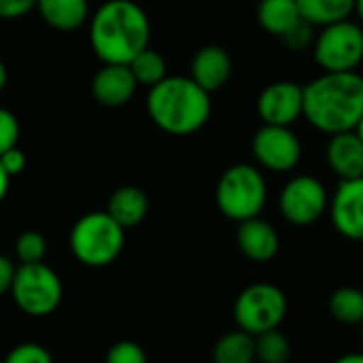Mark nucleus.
Listing matches in <instances>:
<instances>
[{
    "mask_svg": "<svg viewBox=\"0 0 363 363\" xmlns=\"http://www.w3.org/2000/svg\"><path fill=\"white\" fill-rule=\"evenodd\" d=\"M300 21L302 15L296 0H259L257 4V23L277 38H283Z\"/></svg>",
    "mask_w": 363,
    "mask_h": 363,
    "instance_id": "18",
    "label": "nucleus"
},
{
    "mask_svg": "<svg viewBox=\"0 0 363 363\" xmlns=\"http://www.w3.org/2000/svg\"><path fill=\"white\" fill-rule=\"evenodd\" d=\"M43 19L57 30H77L87 19V0H38Z\"/></svg>",
    "mask_w": 363,
    "mask_h": 363,
    "instance_id": "19",
    "label": "nucleus"
},
{
    "mask_svg": "<svg viewBox=\"0 0 363 363\" xmlns=\"http://www.w3.org/2000/svg\"><path fill=\"white\" fill-rule=\"evenodd\" d=\"M19 138V123L13 113L6 108H0V155L13 147H17Z\"/></svg>",
    "mask_w": 363,
    "mask_h": 363,
    "instance_id": "29",
    "label": "nucleus"
},
{
    "mask_svg": "<svg viewBox=\"0 0 363 363\" xmlns=\"http://www.w3.org/2000/svg\"><path fill=\"white\" fill-rule=\"evenodd\" d=\"M9 181H11V177L6 174V170H4V168H2V164H0V202H2V200H4V196H6Z\"/></svg>",
    "mask_w": 363,
    "mask_h": 363,
    "instance_id": "33",
    "label": "nucleus"
},
{
    "mask_svg": "<svg viewBox=\"0 0 363 363\" xmlns=\"http://www.w3.org/2000/svg\"><path fill=\"white\" fill-rule=\"evenodd\" d=\"M147 111L151 121L172 136H189L211 119V94L191 77H166L149 89Z\"/></svg>",
    "mask_w": 363,
    "mask_h": 363,
    "instance_id": "3",
    "label": "nucleus"
},
{
    "mask_svg": "<svg viewBox=\"0 0 363 363\" xmlns=\"http://www.w3.org/2000/svg\"><path fill=\"white\" fill-rule=\"evenodd\" d=\"M217 208L223 217L232 221H247L259 217L268 200V185L259 170L253 164H234L230 166L215 189Z\"/></svg>",
    "mask_w": 363,
    "mask_h": 363,
    "instance_id": "4",
    "label": "nucleus"
},
{
    "mask_svg": "<svg viewBox=\"0 0 363 363\" xmlns=\"http://www.w3.org/2000/svg\"><path fill=\"white\" fill-rule=\"evenodd\" d=\"M125 230L108 213H89L81 217L70 232L74 257L91 268L113 264L123 251Z\"/></svg>",
    "mask_w": 363,
    "mask_h": 363,
    "instance_id": "5",
    "label": "nucleus"
},
{
    "mask_svg": "<svg viewBox=\"0 0 363 363\" xmlns=\"http://www.w3.org/2000/svg\"><path fill=\"white\" fill-rule=\"evenodd\" d=\"M304 21L315 28H325L336 21L351 19L357 0H296Z\"/></svg>",
    "mask_w": 363,
    "mask_h": 363,
    "instance_id": "20",
    "label": "nucleus"
},
{
    "mask_svg": "<svg viewBox=\"0 0 363 363\" xmlns=\"http://www.w3.org/2000/svg\"><path fill=\"white\" fill-rule=\"evenodd\" d=\"M128 66H130V70H132L136 83H138V85H147L149 89L168 77V74H166L168 70H166V60H164V55H162L160 51L151 49V47H147L145 51H140Z\"/></svg>",
    "mask_w": 363,
    "mask_h": 363,
    "instance_id": "23",
    "label": "nucleus"
},
{
    "mask_svg": "<svg viewBox=\"0 0 363 363\" xmlns=\"http://www.w3.org/2000/svg\"><path fill=\"white\" fill-rule=\"evenodd\" d=\"M15 255L19 264H40L47 255V240L40 232L28 230L19 234L15 242Z\"/></svg>",
    "mask_w": 363,
    "mask_h": 363,
    "instance_id": "25",
    "label": "nucleus"
},
{
    "mask_svg": "<svg viewBox=\"0 0 363 363\" xmlns=\"http://www.w3.org/2000/svg\"><path fill=\"white\" fill-rule=\"evenodd\" d=\"M251 151L259 168L270 172H291L302 160V143L291 128L264 123L251 140Z\"/></svg>",
    "mask_w": 363,
    "mask_h": 363,
    "instance_id": "10",
    "label": "nucleus"
},
{
    "mask_svg": "<svg viewBox=\"0 0 363 363\" xmlns=\"http://www.w3.org/2000/svg\"><path fill=\"white\" fill-rule=\"evenodd\" d=\"M287 317L285 294L270 283H255L240 291L234 304V319L238 330L259 336L270 330H279Z\"/></svg>",
    "mask_w": 363,
    "mask_h": 363,
    "instance_id": "7",
    "label": "nucleus"
},
{
    "mask_svg": "<svg viewBox=\"0 0 363 363\" xmlns=\"http://www.w3.org/2000/svg\"><path fill=\"white\" fill-rule=\"evenodd\" d=\"M4 363H53V359L45 347L36 342H23L9 351Z\"/></svg>",
    "mask_w": 363,
    "mask_h": 363,
    "instance_id": "26",
    "label": "nucleus"
},
{
    "mask_svg": "<svg viewBox=\"0 0 363 363\" xmlns=\"http://www.w3.org/2000/svg\"><path fill=\"white\" fill-rule=\"evenodd\" d=\"M4 85H6V68H4V64L0 60V91L4 89Z\"/></svg>",
    "mask_w": 363,
    "mask_h": 363,
    "instance_id": "35",
    "label": "nucleus"
},
{
    "mask_svg": "<svg viewBox=\"0 0 363 363\" xmlns=\"http://www.w3.org/2000/svg\"><path fill=\"white\" fill-rule=\"evenodd\" d=\"M315 36H317L315 26L302 19V21H300L298 26H294L281 40H283V45H285L289 51H306V49L313 47Z\"/></svg>",
    "mask_w": 363,
    "mask_h": 363,
    "instance_id": "27",
    "label": "nucleus"
},
{
    "mask_svg": "<svg viewBox=\"0 0 363 363\" xmlns=\"http://www.w3.org/2000/svg\"><path fill=\"white\" fill-rule=\"evenodd\" d=\"M236 245L245 257H249L251 262L264 264V262L274 259L281 247V238L272 223H268L262 217H253V219L238 223Z\"/></svg>",
    "mask_w": 363,
    "mask_h": 363,
    "instance_id": "14",
    "label": "nucleus"
},
{
    "mask_svg": "<svg viewBox=\"0 0 363 363\" xmlns=\"http://www.w3.org/2000/svg\"><path fill=\"white\" fill-rule=\"evenodd\" d=\"M215 363H253L255 359V336L238 330L219 338L213 349Z\"/></svg>",
    "mask_w": 363,
    "mask_h": 363,
    "instance_id": "21",
    "label": "nucleus"
},
{
    "mask_svg": "<svg viewBox=\"0 0 363 363\" xmlns=\"http://www.w3.org/2000/svg\"><path fill=\"white\" fill-rule=\"evenodd\" d=\"M106 363H147V355L140 345L132 340H121L108 349Z\"/></svg>",
    "mask_w": 363,
    "mask_h": 363,
    "instance_id": "28",
    "label": "nucleus"
},
{
    "mask_svg": "<svg viewBox=\"0 0 363 363\" xmlns=\"http://www.w3.org/2000/svg\"><path fill=\"white\" fill-rule=\"evenodd\" d=\"M189 77L208 94L219 91L232 77V57L230 53L219 45H206L202 47L189 68Z\"/></svg>",
    "mask_w": 363,
    "mask_h": 363,
    "instance_id": "16",
    "label": "nucleus"
},
{
    "mask_svg": "<svg viewBox=\"0 0 363 363\" xmlns=\"http://www.w3.org/2000/svg\"><path fill=\"white\" fill-rule=\"evenodd\" d=\"M0 164H2V168L6 170L9 177H17V174L26 168V155H23L17 147H13V149L4 151V153L0 155Z\"/></svg>",
    "mask_w": 363,
    "mask_h": 363,
    "instance_id": "31",
    "label": "nucleus"
},
{
    "mask_svg": "<svg viewBox=\"0 0 363 363\" xmlns=\"http://www.w3.org/2000/svg\"><path fill=\"white\" fill-rule=\"evenodd\" d=\"M15 272H17L15 264L6 255H0V296H4L6 291H11Z\"/></svg>",
    "mask_w": 363,
    "mask_h": 363,
    "instance_id": "32",
    "label": "nucleus"
},
{
    "mask_svg": "<svg viewBox=\"0 0 363 363\" xmlns=\"http://www.w3.org/2000/svg\"><path fill=\"white\" fill-rule=\"evenodd\" d=\"M313 57L323 72H357L363 62V26L345 19L321 28L313 43Z\"/></svg>",
    "mask_w": 363,
    "mask_h": 363,
    "instance_id": "6",
    "label": "nucleus"
},
{
    "mask_svg": "<svg viewBox=\"0 0 363 363\" xmlns=\"http://www.w3.org/2000/svg\"><path fill=\"white\" fill-rule=\"evenodd\" d=\"M325 160L340 181L363 177V140L359 134L353 130L330 136L325 145Z\"/></svg>",
    "mask_w": 363,
    "mask_h": 363,
    "instance_id": "15",
    "label": "nucleus"
},
{
    "mask_svg": "<svg viewBox=\"0 0 363 363\" xmlns=\"http://www.w3.org/2000/svg\"><path fill=\"white\" fill-rule=\"evenodd\" d=\"M38 0H0V19H15L30 13Z\"/></svg>",
    "mask_w": 363,
    "mask_h": 363,
    "instance_id": "30",
    "label": "nucleus"
},
{
    "mask_svg": "<svg viewBox=\"0 0 363 363\" xmlns=\"http://www.w3.org/2000/svg\"><path fill=\"white\" fill-rule=\"evenodd\" d=\"M257 115L262 123L291 128L304 117V85L296 81H274L257 96Z\"/></svg>",
    "mask_w": 363,
    "mask_h": 363,
    "instance_id": "11",
    "label": "nucleus"
},
{
    "mask_svg": "<svg viewBox=\"0 0 363 363\" xmlns=\"http://www.w3.org/2000/svg\"><path fill=\"white\" fill-rule=\"evenodd\" d=\"M330 206L325 185L311 174L289 179L279 196V208L291 225H311L319 221Z\"/></svg>",
    "mask_w": 363,
    "mask_h": 363,
    "instance_id": "9",
    "label": "nucleus"
},
{
    "mask_svg": "<svg viewBox=\"0 0 363 363\" xmlns=\"http://www.w3.org/2000/svg\"><path fill=\"white\" fill-rule=\"evenodd\" d=\"M355 132L359 134V138H362V140H363V117H362V119H359V123H357V128H355Z\"/></svg>",
    "mask_w": 363,
    "mask_h": 363,
    "instance_id": "37",
    "label": "nucleus"
},
{
    "mask_svg": "<svg viewBox=\"0 0 363 363\" xmlns=\"http://www.w3.org/2000/svg\"><path fill=\"white\" fill-rule=\"evenodd\" d=\"M330 313L336 321L347 325H362L363 291L357 287H340L330 298Z\"/></svg>",
    "mask_w": 363,
    "mask_h": 363,
    "instance_id": "22",
    "label": "nucleus"
},
{
    "mask_svg": "<svg viewBox=\"0 0 363 363\" xmlns=\"http://www.w3.org/2000/svg\"><path fill=\"white\" fill-rule=\"evenodd\" d=\"M362 336H363V321H362Z\"/></svg>",
    "mask_w": 363,
    "mask_h": 363,
    "instance_id": "38",
    "label": "nucleus"
},
{
    "mask_svg": "<svg viewBox=\"0 0 363 363\" xmlns=\"http://www.w3.org/2000/svg\"><path fill=\"white\" fill-rule=\"evenodd\" d=\"M255 359L259 363H289L291 345L281 330H270L255 336Z\"/></svg>",
    "mask_w": 363,
    "mask_h": 363,
    "instance_id": "24",
    "label": "nucleus"
},
{
    "mask_svg": "<svg viewBox=\"0 0 363 363\" xmlns=\"http://www.w3.org/2000/svg\"><path fill=\"white\" fill-rule=\"evenodd\" d=\"M62 281L47 264H19L11 296L30 317H47L62 302Z\"/></svg>",
    "mask_w": 363,
    "mask_h": 363,
    "instance_id": "8",
    "label": "nucleus"
},
{
    "mask_svg": "<svg viewBox=\"0 0 363 363\" xmlns=\"http://www.w3.org/2000/svg\"><path fill=\"white\" fill-rule=\"evenodd\" d=\"M355 15L359 17V23L363 26V0H357V2H355Z\"/></svg>",
    "mask_w": 363,
    "mask_h": 363,
    "instance_id": "36",
    "label": "nucleus"
},
{
    "mask_svg": "<svg viewBox=\"0 0 363 363\" xmlns=\"http://www.w3.org/2000/svg\"><path fill=\"white\" fill-rule=\"evenodd\" d=\"M138 83L128 64H104L94 77V98L104 106H123L132 100Z\"/></svg>",
    "mask_w": 363,
    "mask_h": 363,
    "instance_id": "13",
    "label": "nucleus"
},
{
    "mask_svg": "<svg viewBox=\"0 0 363 363\" xmlns=\"http://www.w3.org/2000/svg\"><path fill=\"white\" fill-rule=\"evenodd\" d=\"M363 117V77L359 72H321L304 85V119L334 136L353 132Z\"/></svg>",
    "mask_w": 363,
    "mask_h": 363,
    "instance_id": "1",
    "label": "nucleus"
},
{
    "mask_svg": "<svg viewBox=\"0 0 363 363\" xmlns=\"http://www.w3.org/2000/svg\"><path fill=\"white\" fill-rule=\"evenodd\" d=\"M149 38L151 21L134 0H108L91 17V49L104 64H130Z\"/></svg>",
    "mask_w": 363,
    "mask_h": 363,
    "instance_id": "2",
    "label": "nucleus"
},
{
    "mask_svg": "<svg viewBox=\"0 0 363 363\" xmlns=\"http://www.w3.org/2000/svg\"><path fill=\"white\" fill-rule=\"evenodd\" d=\"M147 211H149V200H147V194L134 185H125L121 189H117L111 200H108V208L106 213L123 228H134L138 225L145 217H147Z\"/></svg>",
    "mask_w": 363,
    "mask_h": 363,
    "instance_id": "17",
    "label": "nucleus"
},
{
    "mask_svg": "<svg viewBox=\"0 0 363 363\" xmlns=\"http://www.w3.org/2000/svg\"><path fill=\"white\" fill-rule=\"evenodd\" d=\"M334 363H363V353H349V355L336 359Z\"/></svg>",
    "mask_w": 363,
    "mask_h": 363,
    "instance_id": "34",
    "label": "nucleus"
},
{
    "mask_svg": "<svg viewBox=\"0 0 363 363\" xmlns=\"http://www.w3.org/2000/svg\"><path fill=\"white\" fill-rule=\"evenodd\" d=\"M330 215L340 236L363 240V177L340 181L330 202Z\"/></svg>",
    "mask_w": 363,
    "mask_h": 363,
    "instance_id": "12",
    "label": "nucleus"
}]
</instances>
